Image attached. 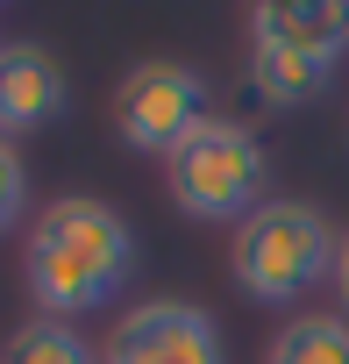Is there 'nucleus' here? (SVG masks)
Here are the masks:
<instances>
[{
    "mask_svg": "<svg viewBox=\"0 0 349 364\" xmlns=\"http://www.w3.org/2000/svg\"><path fill=\"white\" fill-rule=\"evenodd\" d=\"M135 272V229L121 208L93 200V193H65L36 215L29 229V250H22V279H29V300L50 314V321H72V314H93L107 307Z\"/></svg>",
    "mask_w": 349,
    "mask_h": 364,
    "instance_id": "nucleus-1",
    "label": "nucleus"
},
{
    "mask_svg": "<svg viewBox=\"0 0 349 364\" xmlns=\"http://www.w3.org/2000/svg\"><path fill=\"white\" fill-rule=\"evenodd\" d=\"M228 264H236V286L257 307H292V300H306L335 272V229L306 200H264L236 229Z\"/></svg>",
    "mask_w": 349,
    "mask_h": 364,
    "instance_id": "nucleus-2",
    "label": "nucleus"
},
{
    "mask_svg": "<svg viewBox=\"0 0 349 364\" xmlns=\"http://www.w3.org/2000/svg\"><path fill=\"white\" fill-rule=\"evenodd\" d=\"M164 186L193 222H236L243 229L264 208V143H257V129H243L228 114H207L164 157Z\"/></svg>",
    "mask_w": 349,
    "mask_h": 364,
    "instance_id": "nucleus-3",
    "label": "nucleus"
},
{
    "mask_svg": "<svg viewBox=\"0 0 349 364\" xmlns=\"http://www.w3.org/2000/svg\"><path fill=\"white\" fill-rule=\"evenodd\" d=\"M200 122H207V79H200L193 65L150 58V65H135V72L114 86V129H121V143L143 150V157H171Z\"/></svg>",
    "mask_w": 349,
    "mask_h": 364,
    "instance_id": "nucleus-4",
    "label": "nucleus"
},
{
    "mask_svg": "<svg viewBox=\"0 0 349 364\" xmlns=\"http://www.w3.org/2000/svg\"><path fill=\"white\" fill-rule=\"evenodd\" d=\"M100 364H228L221 321L193 300H143L114 321Z\"/></svg>",
    "mask_w": 349,
    "mask_h": 364,
    "instance_id": "nucleus-5",
    "label": "nucleus"
},
{
    "mask_svg": "<svg viewBox=\"0 0 349 364\" xmlns=\"http://www.w3.org/2000/svg\"><path fill=\"white\" fill-rule=\"evenodd\" d=\"M250 29L264 50H292L314 65H335L349 50V0H257Z\"/></svg>",
    "mask_w": 349,
    "mask_h": 364,
    "instance_id": "nucleus-6",
    "label": "nucleus"
},
{
    "mask_svg": "<svg viewBox=\"0 0 349 364\" xmlns=\"http://www.w3.org/2000/svg\"><path fill=\"white\" fill-rule=\"evenodd\" d=\"M65 114V72L43 43H0V136H36Z\"/></svg>",
    "mask_w": 349,
    "mask_h": 364,
    "instance_id": "nucleus-7",
    "label": "nucleus"
},
{
    "mask_svg": "<svg viewBox=\"0 0 349 364\" xmlns=\"http://www.w3.org/2000/svg\"><path fill=\"white\" fill-rule=\"evenodd\" d=\"M328 72H335V65H314V58H292V50H264V43H250V86H257L264 107H306V100H321Z\"/></svg>",
    "mask_w": 349,
    "mask_h": 364,
    "instance_id": "nucleus-8",
    "label": "nucleus"
},
{
    "mask_svg": "<svg viewBox=\"0 0 349 364\" xmlns=\"http://www.w3.org/2000/svg\"><path fill=\"white\" fill-rule=\"evenodd\" d=\"M264 364H349V321L342 314H292L271 336Z\"/></svg>",
    "mask_w": 349,
    "mask_h": 364,
    "instance_id": "nucleus-9",
    "label": "nucleus"
},
{
    "mask_svg": "<svg viewBox=\"0 0 349 364\" xmlns=\"http://www.w3.org/2000/svg\"><path fill=\"white\" fill-rule=\"evenodd\" d=\"M0 364H100V350H93V343H86L72 321H50V314H36V321H22V328L8 336Z\"/></svg>",
    "mask_w": 349,
    "mask_h": 364,
    "instance_id": "nucleus-10",
    "label": "nucleus"
},
{
    "mask_svg": "<svg viewBox=\"0 0 349 364\" xmlns=\"http://www.w3.org/2000/svg\"><path fill=\"white\" fill-rule=\"evenodd\" d=\"M22 200H29V164H22V150L8 136H0V236L22 222Z\"/></svg>",
    "mask_w": 349,
    "mask_h": 364,
    "instance_id": "nucleus-11",
    "label": "nucleus"
},
{
    "mask_svg": "<svg viewBox=\"0 0 349 364\" xmlns=\"http://www.w3.org/2000/svg\"><path fill=\"white\" fill-rule=\"evenodd\" d=\"M328 279H335V300H342V314H349V229L335 236V272H328Z\"/></svg>",
    "mask_w": 349,
    "mask_h": 364,
    "instance_id": "nucleus-12",
    "label": "nucleus"
}]
</instances>
